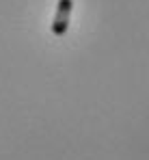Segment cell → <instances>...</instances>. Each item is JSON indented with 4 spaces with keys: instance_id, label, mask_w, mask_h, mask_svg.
<instances>
[{
    "instance_id": "6da1fadb",
    "label": "cell",
    "mask_w": 149,
    "mask_h": 160,
    "mask_svg": "<svg viewBox=\"0 0 149 160\" xmlns=\"http://www.w3.org/2000/svg\"><path fill=\"white\" fill-rule=\"evenodd\" d=\"M72 9H74V0H58L56 13H54V20H52V32H54L56 37H63V35L67 32Z\"/></svg>"
}]
</instances>
